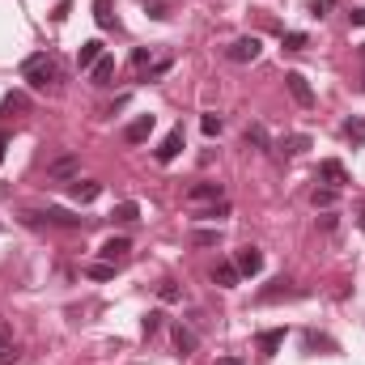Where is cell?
I'll return each instance as SVG.
<instances>
[{
    "mask_svg": "<svg viewBox=\"0 0 365 365\" xmlns=\"http://www.w3.org/2000/svg\"><path fill=\"white\" fill-rule=\"evenodd\" d=\"M102 56H107V51H102V43H98V38H89V43H81V56H77V64H81V68H94Z\"/></svg>",
    "mask_w": 365,
    "mask_h": 365,
    "instance_id": "cell-16",
    "label": "cell"
},
{
    "mask_svg": "<svg viewBox=\"0 0 365 365\" xmlns=\"http://www.w3.org/2000/svg\"><path fill=\"white\" fill-rule=\"evenodd\" d=\"M344 140L365 144V119H348V124H344Z\"/></svg>",
    "mask_w": 365,
    "mask_h": 365,
    "instance_id": "cell-26",
    "label": "cell"
},
{
    "mask_svg": "<svg viewBox=\"0 0 365 365\" xmlns=\"http://www.w3.org/2000/svg\"><path fill=\"white\" fill-rule=\"evenodd\" d=\"M361 60H365V47H361Z\"/></svg>",
    "mask_w": 365,
    "mask_h": 365,
    "instance_id": "cell-42",
    "label": "cell"
},
{
    "mask_svg": "<svg viewBox=\"0 0 365 365\" xmlns=\"http://www.w3.org/2000/svg\"><path fill=\"white\" fill-rule=\"evenodd\" d=\"M98 195H102V183H94V179H77L73 183V200L77 204H94Z\"/></svg>",
    "mask_w": 365,
    "mask_h": 365,
    "instance_id": "cell-14",
    "label": "cell"
},
{
    "mask_svg": "<svg viewBox=\"0 0 365 365\" xmlns=\"http://www.w3.org/2000/svg\"><path fill=\"white\" fill-rule=\"evenodd\" d=\"M195 344H200V340H195V332H191V327H183V323H174V348L187 357V352H195Z\"/></svg>",
    "mask_w": 365,
    "mask_h": 365,
    "instance_id": "cell-18",
    "label": "cell"
},
{
    "mask_svg": "<svg viewBox=\"0 0 365 365\" xmlns=\"http://www.w3.org/2000/svg\"><path fill=\"white\" fill-rule=\"evenodd\" d=\"M94 17H98V26H102V30H111V26H115V13H111V0H94Z\"/></svg>",
    "mask_w": 365,
    "mask_h": 365,
    "instance_id": "cell-22",
    "label": "cell"
},
{
    "mask_svg": "<svg viewBox=\"0 0 365 365\" xmlns=\"http://www.w3.org/2000/svg\"><path fill=\"white\" fill-rule=\"evenodd\" d=\"M242 140H246V144H255V149H268V144H272V140H268V128H264V124H251V128L242 132Z\"/></svg>",
    "mask_w": 365,
    "mask_h": 365,
    "instance_id": "cell-21",
    "label": "cell"
},
{
    "mask_svg": "<svg viewBox=\"0 0 365 365\" xmlns=\"http://www.w3.org/2000/svg\"><path fill=\"white\" fill-rule=\"evenodd\" d=\"M26 221H47V225H60V230H81L85 221L64 213V208H47V213H26Z\"/></svg>",
    "mask_w": 365,
    "mask_h": 365,
    "instance_id": "cell-3",
    "label": "cell"
},
{
    "mask_svg": "<svg viewBox=\"0 0 365 365\" xmlns=\"http://www.w3.org/2000/svg\"><path fill=\"white\" fill-rule=\"evenodd\" d=\"M85 272H89L94 281H111V276H115V264H107V259H98V264H89Z\"/></svg>",
    "mask_w": 365,
    "mask_h": 365,
    "instance_id": "cell-28",
    "label": "cell"
},
{
    "mask_svg": "<svg viewBox=\"0 0 365 365\" xmlns=\"http://www.w3.org/2000/svg\"><path fill=\"white\" fill-rule=\"evenodd\" d=\"M259 51H264V43L259 38H238V43H230V64H251V60H259Z\"/></svg>",
    "mask_w": 365,
    "mask_h": 365,
    "instance_id": "cell-4",
    "label": "cell"
},
{
    "mask_svg": "<svg viewBox=\"0 0 365 365\" xmlns=\"http://www.w3.org/2000/svg\"><path fill=\"white\" fill-rule=\"evenodd\" d=\"M221 230H191V246H217Z\"/></svg>",
    "mask_w": 365,
    "mask_h": 365,
    "instance_id": "cell-25",
    "label": "cell"
},
{
    "mask_svg": "<svg viewBox=\"0 0 365 365\" xmlns=\"http://www.w3.org/2000/svg\"><path fill=\"white\" fill-rule=\"evenodd\" d=\"M68 13H73V5H68V0H64V5H56V13H51V17H56V22H64Z\"/></svg>",
    "mask_w": 365,
    "mask_h": 365,
    "instance_id": "cell-37",
    "label": "cell"
},
{
    "mask_svg": "<svg viewBox=\"0 0 365 365\" xmlns=\"http://www.w3.org/2000/svg\"><path fill=\"white\" fill-rule=\"evenodd\" d=\"M128 251H132V242H128V238H107V242H102V251H98V255L107 259V264H115V268H119L124 259H128Z\"/></svg>",
    "mask_w": 365,
    "mask_h": 365,
    "instance_id": "cell-9",
    "label": "cell"
},
{
    "mask_svg": "<svg viewBox=\"0 0 365 365\" xmlns=\"http://www.w3.org/2000/svg\"><path fill=\"white\" fill-rule=\"evenodd\" d=\"M221 128H225L221 115H204V119H200V132H204V136H221Z\"/></svg>",
    "mask_w": 365,
    "mask_h": 365,
    "instance_id": "cell-30",
    "label": "cell"
},
{
    "mask_svg": "<svg viewBox=\"0 0 365 365\" xmlns=\"http://www.w3.org/2000/svg\"><path fill=\"white\" fill-rule=\"evenodd\" d=\"M285 336H289L285 327H272V332H259V340H255V348H259V352H264V357H272V352H276V348L285 344Z\"/></svg>",
    "mask_w": 365,
    "mask_h": 365,
    "instance_id": "cell-13",
    "label": "cell"
},
{
    "mask_svg": "<svg viewBox=\"0 0 365 365\" xmlns=\"http://www.w3.org/2000/svg\"><path fill=\"white\" fill-rule=\"evenodd\" d=\"M89 81H94V85H111V81H115V60L102 56V60L89 68Z\"/></svg>",
    "mask_w": 365,
    "mask_h": 365,
    "instance_id": "cell-15",
    "label": "cell"
},
{
    "mask_svg": "<svg viewBox=\"0 0 365 365\" xmlns=\"http://www.w3.org/2000/svg\"><path fill=\"white\" fill-rule=\"evenodd\" d=\"M200 217H208V221H217V217H230V200H217V204H208Z\"/></svg>",
    "mask_w": 365,
    "mask_h": 365,
    "instance_id": "cell-31",
    "label": "cell"
},
{
    "mask_svg": "<svg viewBox=\"0 0 365 365\" xmlns=\"http://www.w3.org/2000/svg\"><path fill=\"white\" fill-rule=\"evenodd\" d=\"M281 297H297V289H289V281H272L264 293H259V301H281Z\"/></svg>",
    "mask_w": 365,
    "mask_h": 365,
    "instance_id": "cell-19",
    "label": "cell"
},
{
    "mask_svg": "<svg viewBox=\"0 0 365 365\" xmlns=\"http://www.w3.org/2000/svg\"><path fill=\"white\" fill-rule=\"evenodd\" d=\"M217 365H242V357H221Z\"/></svg>",
    "mask_w": 365,
    "mask_h": 365,
    "instance_id": "cell-40",
    "label": "cell"
},
{
    "mask_svg": "<svg viewBox=\"0 0 365 365\" xmlns=\"http://www.w3.org/2000/svg\"><path fill=\"white\" fill-rule=\"evenodd\" d=\"M111 217H115V221H136V217H140V204H136V200H124V204H115Z\"/></svg>",
    "mask_w": 365,
    "mask_h": 365,
    "instance_id": "cell-24",
    "label": "cell"
},
{
    "mask_svg": "<svg viewBox=\"0 0 365 365\" xmlns=\"http://www.w3.org/2000/svg\"><path fill=\"white\" fill-rule=\"evenodd\" d=\"M285 89L293 94L297 107H315V89H310V81L301 73H285Z\"/></svg>",
    "mask_w": 365,
    "mask_h": 365,
    "instance_id": "cell-5",
    "label": "cell"
},
{
    "mask_svg": "<svg viewBox=\"0 0 365 365\" xmlns=\"http://www.w3.org/2000/svg\"><path fill=\"white\" fill-rule=\"evenodd\" d=\"M162 319H166L162 310H149V315H144V323H140V327H144V336H158V332H162Z\"/></svg>",
    "mask_w": 365,
    "mask_h": 365,
    "instance_id": "cell-29",
    "label": "cell"
},
{
    "mask_svg": "<svg viewBox=\"0 0 365 365\" xmlns=\"http://www.w3.org/2000/svg\"><path fill=\"white\" fill-rule=\"evenodd\" d=\"M187 200L191 204H217V200H225V191H221V183H195V187H187Z\"/></svg>",
    "mask_w": 365,
    "mask_h": 365,
    "instance_id": "cell-8",
    "label": "cell"
},
{
    "mask_svg": "<svg viewBox=\"0 0 365 365\" xmlns=\"http://www.w3.org/2000/svg\"><path fill=\"white\" fill-rule=\"evenodd\" d=\"M357 221H361V230H365V204H361V217H357Z\"/></svg>",
    "mask_w": 365,
    "mask_h": 365,
    "instance_id": "cell-41",
    "label": "cell"
},
{
    "mask_svg": "<svg viewBox=\"0 0 365 365\" xmlns=\"http://www.w3.org/2000/svg\"><path fill=\"white\" fill-rule=\"evenodd\" d=\"M348 17H352V26H365V9H352Z\"/></svg>",
    "mask_w": 365,
    "mask_h": 365,
    "instance_id": "cell-38",
    "label": "cell"
},
{
    "mask_svg": "<svg viewBox=\"0 0 365 365\" xmlns=\"http://www.w3.org/2000/svg\"><path fill=\"white\" fill-rule=\"evenodd\" d=\"M310 204H315V208H332V204H336V187H315Z\"/></svg>",
    "mask_w": 365,
    "mask_h": 365,
    "instance_id": "cell-27",
    "label": "cell"
},
{
    "mask_svg": "<svg viewBox=\"0 0 365 365\" xmlns=\"http://www.w3.org/2000/svg\"><path fill=\"white\" fill-rule=\"evenodd\" d=\"M179 153H183V128L166 132V140H162L158 149H153V158H158V162L166 166V162H174V158H179Z\"/></svg>",
    "mask_w": 365,
    "mask_h": 365,
    "instance_id": "cell-6",
    "label": "cell"
},
{
    "mask_svg": "<svg viewBox=\"0 0 365 365\" xmlns=\"http://www.w3.org/2000/svg\"><path fill=\"white\" fill-rule=\"evenodd\" d=\"M132 68H136V73H144V68H149V51H144V47H140V51H132Z\"/></svg>",
    "mask_w": 365,
    "mask_h": 365,
    "instance_id": "cell-36",
    "label": "cell"
},
{
    "mask_svg": "<svg viewBox=\"0 0 365 365\" xmlns=\"http://www.w3.org/2000/svg\"><path fill=\"white\" fill-rule=\"evenodd\" d=\"M17 357H22V352H17V344L9 340V327L0 323V365H17Z\"/></svg>",
    "mask_w": 365,
    "mask_h": 365,
    "instance_id": "cell-17",
    "label": "cell"
},
{
    "mask_svg": "<svg viewBox=\"0 0 365 365\" xmlns=\"http://www.w3.org/2000/svg\"><path fill=\"white\" fill-rule=\"evenodd\" d=\"M306 348H310V352H315V348H323V352H332L336 344H332L327 336H315V332H306Z\"/></svg>",
    "mask_w": 365,
    "mask_h": 365,
    "instance_id": "cell-32",
    "label": "cell"
},
{
    "mask_svg": "<svg viewBox=\"0 0 365 365\" xmlns=\"http://www.w3.org/2000/svg\"><path fill=\"white\" fill-rule=\"evenodd\" d=\"M332 9H336V0H310V13H315V17H323Z\"/></svg>",
    "mask_w": 365,
    "mask_h": 365,
    "instance_id": "cell-34",
    "label": "cell"
},
{
    "mask_svg": "<svg viewBox=\"0 0 365 365\" xmlns=\"http://www.w3.org/2000/svg\"><path fill=\"white\" fill-rule=\"evenodd\" d=\"M5 149H9V136H5V132H0V162H5Z\"/></svg>",
    "mask_w": 365,
    "mask_h": 365,
    "instance_id": "cell-39",
    "label": "cell"
},
{
    "mask_svg": "<svg viewBox=\"0 0 365 365\" xmlns=\"http://www.w3.org/2000/svg\"><path fill=\"white\" fill-rule=\"evenodd\" d=\"M306 149H310V136H285V144H281L285 158H297V153H306Z\"/></svg>",
    "mask_w": 365,
    "mask_h": 365,
    "instance_id": "cell-23",
    "label": "cell"
},
{
    "mask_svg": "<svg viewBox=\"0 0 365 365\" xmlns=\"http://www.w3.org/2000/svg\"><path fill=\"white\" fill-rule=\"evenodd\" d=\"M301 47H306V34L301 30H289L285 34V51H301Z\"/></svg>",
    "mask_w": 365,
    "mask_h": 365,
    "instance_id": "cell-33",
    "label": "cell"
},
{
    "mask_svg": "<svg viewBox=\"0 0 365 365\" xmlns=\"http://www.w3.org/2000/svg\"><path fill=\"white\" fill-rule=\"evenodd\" d=\"M77 174H81V158H77V153H64V158L47 162V179H56V183H68Z\"/></svg>",
    "mask_w": 365,
    "mask_h": 365,
    "instance_id": "cell-2",
    "label": "cell"
},
{
    "mask_svg": "<svg viewBox=\"0 0 365 365\" xmlns=\"http://www.w3.org/2000/svg\"><path fill=\"white\" fill-rule=\"evenodd\" d=\"M22 77H26L34 89H51V85H56V77H60V68H56V60H51L47 51H38V56H26Z\"/></svg>",
    "mask_w": 365,
    "mask_h": 365,
    "instance_id": "cell-1",
    "label": "cell"
},
{
    "mask_svg": "<svg viewBox=\"0 0 365 365\" xmlns=\"http://www.w3.org/2000/svg\"><path fill=\"white\" fill-rule=\"evenodd\" d=\"M238 276H242V272H238L234 264H217V268H213V281H217L221 289H234V285H238Z\"/></svg>",
    "mask_w": 365,
    "mask_h": 365,
    "instance_id": "cell-20",
    "label": "cell"
},
{
    "mask_svg": "<svg viewBox=\"0 0 365 365\" xmlns=\"http://www.w3.org/2000/svg\"><path fill=\"white\" fill-rule=\"evenodd\" d=\"M319 179H323L327 187H336V191H340V187L348 183V170H344L340 162H332V158H327V162H319Z\"/></svg>",
    "mask_w": 365,
    "mask_h": 365,
    "instance_id": "cell-11",
    "label": "cell"
},
{
    "mask_svg": "<svg viewBox=\"0 0 365 365\" xmlns=\"http://www.w3.org/2000/svg\"><path fill=\"white\" fill-rule=\"evenodd\" d=\"M158 293H162V301H179V285H174V281H162Z\"/></svg>",
    "mask_w": 365,
    "mask_h": 365,
    "instance_id": "cell-35",
    "label": "cell"
},
{
    "mask_svg": "<svg viewBox=\"0 0 365 365\" xmlns=\"http://www.w3.org/2000/svg\"><path fill=\"white\" fill-rule=\"evenodd\" d=\"M153 128H158V119H153V115H136V119L124 128V140H128V144H144Z\"/></svg>",
    "mask_w": 365,
    "mask_h": 365,
    "instance_id": "cell-7",
    "label": "cell"
},
{
    "mask_svg": "<svg viewBox=\"0 0 365 365\" xmlns=\"http://www.w3.org/2000/svg\"><path fill=\"white\" fill-rule=\"evenodd\" d=\"M26 111H30V98H26L22 89H13V94L0 98V115H26Z\"/></svg>",
    "mask_w": 365,
    "mask_h": 365,
    "instance_id": "cell-12",
    "label": "cell"
},
{
    "mask_svg": "<svg viewBox=\"0 0 365 365\" xmlns=\"http://www.w3.org/2000/svg\"><path fill=\"white\" fill-rule=\"evenodd\" d=\"M234 268H238L242 276H255L259 268H264V255H259L255 246H242V251H238V259H234Z\"/></svg>",
    "mask_w": 365,
    "mask_h": 365,
    "instance_id": "cell-10",
    "label": "cell"
}]
</instances>
